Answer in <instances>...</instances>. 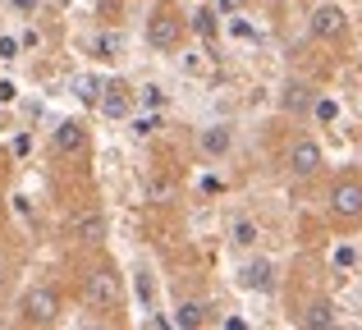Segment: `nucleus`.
Listing matches in <instances>:
<instances>
[{
  "label": "nucleus",
  "mask_w": 362,
  "mask_h": 330,
  "mask_svg": "<svg viewBox=\"0 0 362 330\" xmlns=\"http://www.w3.org/2000/svg\"><path fill=\"white\" fill-rule=\"evenodd\" d=\"M147 46L151 51H179V42L188 37V18H184V9L175 5V0H160L156 9L147 14Z\"/></svg>",
  "instance_id": "1"
},
{
  "label": "nucleus",
  "mask_w": 362,
  "mask_h": 330,
  "mask_svg": "<svg viewBox=\"0 0 362 330\" xmlns=\"http://www.w3.org/2000/svg\"><path fill=\"white\" fill-rule=\"evenodd\" d=\"M326 211H330V220H339V225H358L362 220V179L358 175H344V179L330 184Z\"/></svg>",
  "instance_id": "2"
},
{
  "label": "nucleus",
  "mask_w": 362,
  "mask_h": 330,
  "mask_svg": "<svg viewBox=\"0 0 362 330\" xmlns=\"http://www.w3.org/2000/svg\"><path fill=\"white\" fill-rule=\"evenodd\" d=\"M83 298H88L97 312H110V307L124 303V280L115 266H97L88 271V280H83Z\"/></svg>",
  "instance_id": "3"
},
{
  "label": "nucleus",
  "mask_w": 362,
  "mask_h": 330,
  "mask_svg": "<svg viewBox=\"0 0 362 330\" xmlns=\"http://www.w3.org/2000/svg\"><path fill=\"white\" fill-rule=\"evenodd\" d=\"M308 37L312 42H344L349 37V9L335 5V0H321L308 14Z\"/></svg>",
  "instance_id": "4"
},
{
  "label": "nucleus",
  "mask_w": 362,
  "mask_h": 330,
  "mask_svg": "<svg viewBox=\"0 0 362 330\" xmlns=\"http://www.w3.org/2000/svg\"><path fill=\"white\" fill-rule=\"evenodd\" d=\"M284 165H289L293 179H317L321 165H326V152H321V143H317L312 134H303V138H293V143H289V156H284Z\"/></svg>",
  "instance_id": "5"
},
{
  "label": "nucleus",
  "mask_w": 362,
  "mask_h": 330,
  "mask_svg": "<svg viewBox=\"0 0 362 330\" xmlns=\"http://www.w3.org/2000/svg\"><path fill=\"white\" fill-rule=\"evenodd\" d=\"M18 317H23L28 326H55V322H60V294H55V289H46V285H33L23 294Z\"/></svg>",
  "instance_id": "6"
},
{
  "label": "nucleus",
  "mask_w": 362,
  "mask_h": 330,
  "mask_svg": "<svg viewBox=\"0 0 362 330\" xmlns=\"http://www.w3.org/2000/svg\"><path fill=\"white\" fill-rule=\"evenodd\" d=\"M83 147H88V129H83L78 119H60V124L51 129V152L55 156H78Z\"/></svg>",
  "instance_id": "7"
},
{
  "label": "nucleus",
  "mask_w": 362,
  "mask_h": 330,
  "mask_svg": "<svg viewBox=\"0 0 362 330\" xmlns=\"http://www.w3.org/2000/svg\"><path fill=\"white\" fill-rule=\"evenodd\" d=\"M133 92L124 88V83H106V92H101V110H106L110 119H129L133 115Z\"/></svg>",
  "instance_id": "8"
},
{
  "label": "nucleus",
  "mask_w": 362,
  "mask_h": 330,
  "mask_svg": "<svg viewBox=\"0 0 362 330\" xmlns=\"http://www.w3.org/2000/svg\"><path fill=\"white\" fill-rule=\"evenodd\" d=\"M243 289H252V294H275V266L266 257L247 261L243 266Z\"/></svg>",
  "instance_id": "9"
},
{
  "label": "nucleus",
  "mask_w": 362,
  "mask_h": 330,
  "mask_svg": "<svg viewBox=\"0 0 362 330\" xmlns=\"http://www.w3.org/2000/svg\"><path fill=\"white\" fill-rule=\"evenodd\" d=\"M303 326L308 330H335L339 326V312L330 298H317V303H308V312H303Z\"/></svg>",
  "instance_id": "10"
},
{
  "label": "nucleus",
  "mask_w": 362,
  "mask_h": 330,
  "mask_svg": "<svg viewBox=\"0 0 362 330\" xmlns=\"http://www.w3.org/2000/svg\"><path fill=\"white\" fill-rule=\"evenodd\" d=\"M74 234H78L83 243H101L106 239V216L101 211H83L78 220H74Z\"/></svg>",
  "instance_id": "11"
},
{
  "label": "nucleus",
  "mask_w": 362,
  "mask_h": 330,
  "mask_svg": "<svg viewBox=\"0 0 362 330\" xmlns=\"http://www.w3.org/2000/svg\"><path fill=\"white\" fill-rule=\"evenodd\" d=\"M206 322H211V307H206V303H197V298L179 303V312H175V326H184V330H197V326H206Z\"/></svg>",
  "instance_id": "12"
},
{
  "label": "nucleus",
  "mask_w": 362,
  "mask_h": 330,
  "mask_svg": "<svg viewBox=\"0 0 362 330\" xmlns=\"http://www.w3.org/2000/svg\"><path fill=\"white\" fill-rule=\"evenodd\" d=\"M234 147V134L225 124H211V129H202V152L206 156H225Z\"/></svg>",
  "instance_id": "13"
},
{
  "label": "nucleus",
  "mask_w": 362,
  "mask_h": 330,
  "mask_svg": "<svg viewBox=\"0 0 362 330\" xmlns=\"http://www.w3.org/2000/svg\"><path fill=\"white\" fill-rule=\"evenodd\" d=\"M312 101H317V92H312L308 83H289V88H284V110H293V115H298V110H308Z\"/></svg>",
  "instance_id": "14"
},
{
  "label": "nucleus",
  "mask_w": 362,
  "mask_h": 330,
  "mask_svg": "<svg viewBox=\"0 0 362 330\" xmlns=\"http://www.w3.org/2000/svg\"><path fill=\"white\" fill-rule=\"evenodd\" d=\"M101 92H106V83H101V78H83V88H78L83 106H101Z\"/></svg>",
  "instance_id": "15"
},
{
  "label": "nucleus",
  "mask_w": 362,
  "mask_h": 330,
  "mask_svg": "<svg viewBox=\"0 0 362 330\" xmlns=\"http://www.w3.org/2000/svg\"><path fill=\"white\" fill-rule=\"evenodd\" d=\"M188 28H193V33H202V37H216V14H211V9H197Z\"/></svg>",
  "instance_id": "16"
},
{
  "label": "nucleus",
  "mask_w": 362,
  "mask_h": 330,
  "mask_svg": "<svg viewBox=\"0 0 362 330\" xmlns=\"http://www.w3.org/2000/svg\"><path fill=\"white\" fill-rule=\"evenodd\" d=\"M234 243H239V248H252V243H257V225L239 220V225H234Z\"/></svg>",
  "instance_id": "17"
},
{
  "label": "nucleus",
  "mask_w": 362,
  "mask_h": 330,
  "mask_svg": "<svg viewBox=\"0 0 362 330\" xmlns=\"http://www.w3.org/2000/svg\"><path fill=\"white\" fill-rule=\"evenodd\" d=\"M156 134V115H142V119H133V138H151Z\"/></svg>",
  "instance_id": "18"
},
{
  "label": "nucleus",
  "mask_w": 362,
  "mask_h": 330,
  "mask_svg": "<svg viewBox=\"0 0 362 330\" xmlns=\"http://www.w3.org/2000/svg\"><path fill=\"white\" fill-rule=\"evenodd\" d=\"M110 51H115V37H97V55H101V60H115V55H110Z\"/></svg>",
  "instance_id": "19"
},
{
  "label": "nucleus",
  "mask_w": 362,
  "mask_h": 330,
  "mask_svg": "<svg viewBox=\"0 0 362 330\" xmlns=\"http://www.w3.org/2000/svg\"><path fill=\"white\" fill-rule=\"evenodd\" d=\"M142 101H147L151 110H156V106H165V97H160V88H142Z\"/></svg>",
  "instance_id": "20"
},
{
  "label": "nucleus",
  "mask_w": 362,
  "mask_h": 330,
  "mask_svg": "<svg viewBox=\"0 0 362 330\" xmlns=\"http://www.w3.org/2000/svg\"><path fill=\"white\" fill-rule=\"evenodd\" d=\"M115 14H119V0H101V18H106V23H115Z\"/></svg>",
  "instance_id": "21"
},
{
  "label": "nucleus",
  "mask_w": 362,
  "mask_h": 330,
  "mask_svg": "<svg viewBox=\"0 0 362 330\" xmlns=\"http://www.w3.org/2000/svg\"><path fill=\"white\" fill-rule=\"evenodd\" d=\"M14 51H18V46L9 42V37H0V60H14Z\"/></svg>",
  "instance_id": "22"
},
{
  "label": "nucleus",
  "mask_w": 362,
  "mask_h": 330,
  "mask_svg": "<svg viewBox=\"0 0 362 330\" xmlns=\"http://www.w3.org/2000/svg\"><path fill=\"white\" fill-rule=\"evenodd\" d=\"M9 5H14L18 14H33V9H37V0H9Z\"/></svg>",
  "instance_id": "23"
},
{
  "label": "nucleus",
  "mask_w": 362,
  "mask_h": 330,
  "mask_svg": "<svg viewBox=\"0 0 362 330\" xmlns=\"http://www.w3.org/2000/svg\"><path fill=\"white\" fill-rule=\"evenodd\" d=\"M0 101H14V83H0Z\"/></svg>",
  "instance_id": "24"
},
{
  "label": "nucleus",
  "mask_w": 362,
  "mask_h": 330,
  "mask_svg": "<svg viewBox=\"0 0 362 330\" xmlns=\"http://www.w3.org/2000/svg\"><path fill=\"white\" fill-rule=\"evenodd\" d=\"M0 285H5V261H0Z\"/></svg>",
  "instance_id": "25"
}]
</instances>
